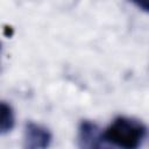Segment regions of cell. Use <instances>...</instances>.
I'll return each instance as SVG.
<instances>
[{
    "mask_svg": "<svg viewBox=\"0 0 149 149\" xmlns=\"http://www.w3.org/2000/svg\"><path fill=\"white\" fill-rule=\"evenodd\" d=\"M147 135L148 128L141 120L118 116L102 133V142L123 149H136L142 146Z\"/></svg>",
    "mask_w": 149,
    "mask_h": 149,
    "instance_id": "obj_1",
    "label": "cell"
},
{
    "mask_svg": "<svg viewBox=\"0 0 149 149\" xmlns=\"http://www.w3.org/2000/svg\"><path fill=\"white\" fill-rule=\"evenodd\" d=\"M51 141L52 135L47 127L33 121L26 123L23 134V142L26 148L44 149L51 144Z\"/></svg>",
    "mask_w": 149,
    "mask_h": 149,
    "instance_id": "obj_2",
    "label": "cell"
},
{
    "mask_svg": "<svg viewBox=\"0 0 149 149\" xmlns=\"http://www.w3.org/2000/svg\"><path fill=\"white\" fill-rule=\"evenodd\" d=\"M78 146L85 149L100 148L104 146L102 133L97 123L91 120H83L78 127Z\"/></svg>",
    "mask_w": 149,
    "mask_h": 149,
    "instance_id": "obj_3",
    "label": "cell"
},
{
    "mask_svg": "<svg viewBox=\"0 0 149 149\" xmlns=\"http://www.w3.org/2000/svg\"><path fill=\"white\" fill-rule=\"evenodd\" d=\"M15 115L12 106L5 101H0V135L7 134L14 128Z\"/></svg>",
    "mask_w": 149,
    "mask_h": 149,
    "instance_id": "obj_4",
    "label": "cell"
},
{
    "mask_svg": "<svg viewBox=\"0 0 149 149\" xmlns=\"http://www.w3.org/2000/svg\"><path fill=\"white\" fill-rule=\"evenodd\" d=\"M132 3H134L139 9L143 10L144 13H148L149 9V0H129Z\"/></svg>",
    "mask_w": 149,
    "mask_h": 149,
    "instance_id": "obj_5",
    "label": "cell"
}]
</instances>
